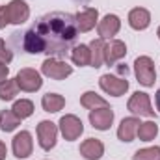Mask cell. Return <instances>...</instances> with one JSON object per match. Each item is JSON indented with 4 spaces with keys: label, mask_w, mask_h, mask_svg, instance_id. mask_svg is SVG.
I'll list each match as a JSON object with an SVG mask.
<instances>
[{
    "label": "cell",
    "mask_w": 160,
    "mask_h": 160,
    "mask_svg": "<svg viewBox=\"0 0 160 160\" xmlns=\"http://www.w3.org/2000/svg\"><path fill=\"white\" fill-rule=\"evenodd\" d=\"M78 39L77 17L63 11L47 13L24 34L22 47L28 54H48V58H62L73 50Z\"/></svg>",
    "instance_id": "6da1fadb"
},
{
    "label": "cell",
    "mask_w": 160,
    "mask_h": 160,
    "mask_svg": "<svg viewBox=\"0 0 160 160\" xmlns=\"http://www.w3.org/2000/svg\"><path fill=\"white\" fill-rule=\"evenodd\" d=\"M134 75L142 86H145V88L155 86V80H157L155 62L149 56H138L134 62Z\"/></svg>",
    "instance_id": "7a4b0ae2"
},
{
    "label": "cell",
    "mask_w": 160,
    "mask_h": 160,
    "mask_svg": "<svg viewBox=\"0 0 160 160\" xmlns=\"http://www.w3.org/2000/svg\"><path fill=\"white\" fill-rule=\"evenodd\" d=\"M41 73L52 80H65L67 77H71L73 65H69L60 58H47L41 63Z\"/></svg>",
    "instance_id": "3957f363"
},
{
    "label": "cell",
    "mask_w": 160,
    "mask_h": 160,
    "mask_svg": "<svg viewBox=\"0 0 160 160\" xmlns=\"http://www.w3.org/2000/svg\"><path fill=\"white\" fill-rule=\"evenodd\" d=\"M15 80H17L19 89H21V91H26V93H34V91H38L41 86H43L41 75L36 71V69H32V67L21 69V71L17 73Z\"/></svg>",
    "instance_id": "277c9868"
},
{
    "label": "cell",
    "mask_w": 160,
    "mask_h": 160,
    "mask_svg": "<svg viewBox=\"0 0 160 160\" xmlns=\"http://www.w3.org/2000/svg\"><path fill=\"white\" fill-rule=\"evenodd\" d=\"M99 86H101V89L104 93H108L112 97H121L128 89V80L123 78V77H118V75L106 73V75H102L99 78Z\"/></svg>",
    "instance_id": "5b68a950"
},
{
    "label": "cell",
    "mask_w": 160,
    "mask_h": 160,
    "mask_svg": "<svg viewBox=\"0 0 160 160\" xmlns=\"http://www.w3.org/2000/svg\"><path fill=\"white\" fill-rule=\"evenodd\" d=\"M127 108H128L134 116H143V118H153V116H155V110H153V106H151V99H149V95L143 93V91L132 93V97L128 99Z\"/></svg>",
    "instance_id": "8992f818"
},
{
    "label": "cell",
    "mask_w": 160,
    "mask_h": 160,
    "mask_svg": "<svg viewBox=\"0 0 160 160\" xmlns=\"http://www.w3.org/2000/svg\"><path fill=\"white\" fill-rule=\"evenodd\" d=\"M58 127H60L62 136H63L67 142H75V140H78L80 136H82V132H84L82 119H78V118L73 116V114L63 116V118L60 119V123H58Z\"/></svg>",
    "instance_id": "52a82bcc"
},
{
    "label": "cell",
    "mask_w": 160,
    "mask_h": 160,
    "mask_svg": "<svg viewBox=\"0 0 160 160\" xmlns=\"http://www.w3.org/2000/svg\"><path fill=\"white\" fill-rule=\"evenodd\" d=\"M58 140V125L52 121H41L38 125V142L43 151H50Z\"/></svg>",
    "instance_id": "ba28073f"
},
{
    "label": "cell",
    "mask_w": 160,
    "mask_h": 160,
    "mask_svg": "<svg viewBox=\"0 0 160 160\" xmlns=\"http://www.w3.org/2000/svg\"><path fill=\"white\" fill-rule=\"evenodd\" d=\"M11 149H13V155L17 158H28L34 151V140H32V134L28 130H21L19 134H15L13 142H11Z\"/></svg>",
    "instance_id": "9c48e42d"
},
{
    "label": "cell",
    "mask_w": 160,
    "mask_h": 160,
    "mask_svg": "<svg viewBox=\"0 0 160 160\" xmlns=\"http://www.w3.org/2000/svg\"><path fill=\"white\" fill-rule=\"evenodd\" d=\"M89 123L97 130H108L112 127V123H114V110L110 106L89 110Z\"/></svg>",
    "instance_id": "30bf717a"
},
{
    "label": "cell",
    "mask_w": 160,
    "mask_h": 160,
    "mask_svg": "<svg viewBox=\"0 0 160 160\" xmlns=\"http://www.w3.org/2000/svg\"><path fill=\"white\" fill-rule=\"evenodd\" d=\"M119 28H121V21H119V17L114 15V13L104 15L99 21V24H97V30H99V38L101 39H114V36H118Z\"/></svg>",
    "instance_id": "8fae6325"
},
{
    "label": "cell",
    "mask_w": 160,
    "mask_h": 160,
    "mask_svg": "<svg viewBox=\"0 0 160 160\" xmlns=\"http://www.w3.org/2000/svg\"><path fill=\"white\" fill-rule=\"evenodd\" d=\"M127 54V45L119 39H110L104 43V63L106 65H116L119 60L125 58Z\"/></svg>",
    "instance_id": "7c38bea8"
},
{
    "label": "cell",
    "mask_w": 160,
    "mask_h": 160,
    "mask_svg": "<svg viewBox=\"0 0 160 160\" xmlns=\"http://www.w3.org/2000/svg\"><path fill=\"white\" fill-rule=\"evenodd\" d=\"M6 8H8V15H9L11 24H22L30 17V8L24 0H11Z\"/></svg>",
    "instance_id": "4fadbf2b"
},
{
    "label": "cell",
    "mask_w": 160,
    "mask_h": 160,
    "mask_svg": "<svg viewBox=\"0 0 160 160\" xmlns=\"http://www.w3.org/2000/svg\"><path fill=\"white\" fill-rule=\"evenodd\" d=\"M80 155L86 160H99L104 155V143L97 138H88L80 143Z\"/></svg>",
    "instance_id": "5bb4252c"
},
{
    "label": "cell",
    "mask_w": 160,
    "mask_h": 160,
    "mask_svg": "<svg viewBox=\"0 0 160 160\" xmlns=\"http://www.w3.org/2000/svg\"><path fill=\"white\" fill-rule=\"evenodd\" d=\"M75 17H77L78 32H89V30H93L99 24V11L95 8H88V9L77 13Z\"/></svg>",
    "instance_id": "9a60e30c"
},
{
    "label": "cell",
    "mask_w": 160,
    "mask_h": 160,
    "mask_svg": "<svg viewBox=\"0 0 160 160\" xmlns=\"http://www.w3.org/2000/svg\"><path fill=\"white\" fill-rule=\"evenodd\" d=\"M128 24L132 30H145L151 24V13L145 8H134L128 13Z\"/></svg>",
    "instance_id": "2e32d148"
},
{
    "label": "cell",
    "mask_w": 160,
    "mask_h": 160,
    "mask_svg": "<svg viewBox=\"0 0 160 160\" xmlns=\"http://www.w3.org/2000/svg\"><path fill=\"white\" fill-rule=\"evenodd\" d=\"M138 127H140V119L138 118H125L119 123V128H118V138L121 142H132L136 138V132H138Z\"/></svg>",
    "instance_id": "e0dca14e"
},
{
    "label": "cell",
    "mask_w": 160,
    "mask_h": 160,
    "mask_svg": "<svg viewBox=\"0 0 160 160\" xmlns=\"http://www.w3.org/2000/svg\"><path fill=\"white\" fill-rule=\"evenodd\" d=\"M89 58H91V62H89V65L91 67H101L102 63H104V39H93L89 45Z\"/></svg>",
    "instance_id": "ac0fdd59"
},
{
    "label": "cell",
    "mask_w": 160,
    "mask_h": 160,
    "mask_svg": "<svg viewBox=\"0 0 160 160\" xmlns=\"http://www.w3.org/2000/svg\"><path fill=\"white\" fill-rule=\"evenodd\" d=\"M41 106H43L45 112L56 114V112H60V110L65 106V99H63L62 95H58V93H47V95H43V99H41Z\"/></svg>",
    "instance_id": "d6986e66"
},
{
    "label": "cell",
    "mask_w": 160,
    "mask_h": 160,
    "mask_svg": "<svg viewBox=\"0 0 160 160\" xmlns=\"http://www.w3.org/2000/svg\"><path fill=\"white\" fill-rule=\"evenodd\" d=\"M80 104L88 110H95V108H102V106H108L106 99H102L101 95H97L95 91H86L82 97H80Z\"/></svg>",
    "instance_id": "ffe728a7"
},
{
    "label": "cell",
    "mask_w": 160,
    "mask_h": 160,
    "mask_svg": "<svg viewBox=\"0 0 160 160\" xmlns=\"http://www.w3.org/2000/svg\"><path fill=\"white\" fill-rule=\"evenodd\" d=\"M21 118L19 116H15V112L13 110H2L0 112V128L4 130V132H11V130H15L19 125H21Z\"/></svg>",
    "instance_id": "44dd1931"
},
{
    "label": "cell",
    "mask_w": 160,
    "mask_h": 160,
    "mask_svg": "<svg viewBox=\"0 0 160 160\" xmlns=\"http://www.w3.org/2000/svg\"><path fill=\"white\" fill-rule=\"evenodd\" d=\"M71 60H73L75 65H80V67L89 65V62H91V58H89V47L88 45H77V47H73Z\"/></svg>",
    "instance_id": "7402d4cb"
},
{
    "label": "cell",
    "mask_w": 160,
    "mask_h": 160,
    "mask_svg": "<svg viewBox=\"0 0 160 160\" xmlns=\"http://www.w3.org/2000/svg\"><path fill=\"white\" fill-rule=\"evenodd\" d=\"M157 134H158V125H157L155 121L140 123L138 132H136V136H138L142 142H151V140H155V138H157Z\"/></svg>",
    "instance_id": "603a6c76"
},
{
    "label": "cell",
    "mask_w": 160,
    "mask_h": 160,
    "mask_svg": "<svg viewBox=\"0 0 160 160\" xmlns=\"http://www.w3.org/2000/svg\"><path fill=\"white\" fill-rule=\"evenodd\" d=\"M17 93H19V86H17L15 78H8L0 84V99L2 101H13Z\"/></svg>",
    "instance_id": "cb8c5ba5"
},
{
    "label": "cell",
    "mask_w": 160,
    "mask_h": 160,
    "mask_svg": "<svg viewBox=\"0 0 160 160\" xmlns=\"http://www.w3.org/2000/svg\"><path fill=\"white\" fill-rule=\"evenodd\" d=\"M11 110H13L15 116H19L21 119H26V118H30V116L34 114V102L28 101V99H21V101H15V104H13Z\"/></svg>",
    "instance_id": "d4e9b609"
},
{
    "label": "cell",
    "mask_w": 160,
    "mask_h": 160,
    "mask_svg": "<svg viewBox=\"0 0 160 160\" xmlns=\"http://www.w3.org/2000/svg\"><path fill=\"white\" fill-rule=\"evenodd\" d=\"M132 160H160V147H145V149H138L134 153Z\"/></svg>",
    "instance_id": "484cf974"
},
{
    "label": "cell",
    "mask_w": 160,
    "mask_h": 160,
    "mask_svg": "<svg viewBox=\"0 0 160 160\" xmlns=\"http://www.w3.org/2000/svg\"><path fill=\"white\" fill-rule=\"evenodd\" d=\"M11 60H13V52L6 47V43L4 39H0V63H11Z\"/></svg>",
    "instance_id": "4316f807"
},
{
    "label": "cell",
    "mask_w": 160,
    "mask_h": 160,
    "mask_svg": "<svg viewBox=\"0 0 160 160\" xmlns=\"http://www.w3.org/2000/svg\"><path fill=\"white\" fill-rule=\"evenodd\" d=\"M9 24V15H8V8L0 6V28H6Z\"/></svg>",
    "instance_id": "83f0119b"
},
{
    "label": "cell",
    "mask_w": 160,
    "mask_h": 160,
    "mask_svg": "<svg viewBox=\"0 0 160 160\" xmlns=\"http://www.w3.org/2000/svg\"><path fill=\"white\" fill-rule=\"evenodd\" d=\"M8 75H9V67L6 63H0V84L4 80H8Z\"/></svg>",
    "instance_id": "f1b7e54d"
},
{
    "label": "cell",
    "mask_w": 160,
    "mask_h": 160,
    "mask_svg": "<svg viewBox=\"0 0 160 160\" xmlns=\"http://www.w3.org/2000/svg\"><path fill=\"white\" fill-rule=\"evenodd\" d=\"M6 155H8V147H6V143L0 140V160L6 158Z\"/></svg>",
    "instance_id": "f546056e"
},
{
    "label": "cell",
    "mask_w": 160,
    "mask_h": 160,
    "mask_svg": "<svg viewBox=\"0 0 160 160\" xmlns=\"http://www.w3.org/2000/svg\"><path fill=\"white\" fill-rule=\"evenodd\" d=\"M155 104H157V110L160 112V88H158V91L155 93Z\"/></svg>",
    "instance_id": "4dcf8cb0"
},
{
    "label": "cell",
    "mask_w": 160,
    "mask_h": 160,
    "mask_svg": "<svg viewBox=\"0 0 160 160\" xmlns=\"http://www.w3.org/2000/svg\"><path fill=\"white\" fill-rule=\"evenodd\" d=\"M157 36H158V39H160V26H158V30H157Z\"/></svg>",
    "instance_id": "1f68e13d"
}]
</instances>
